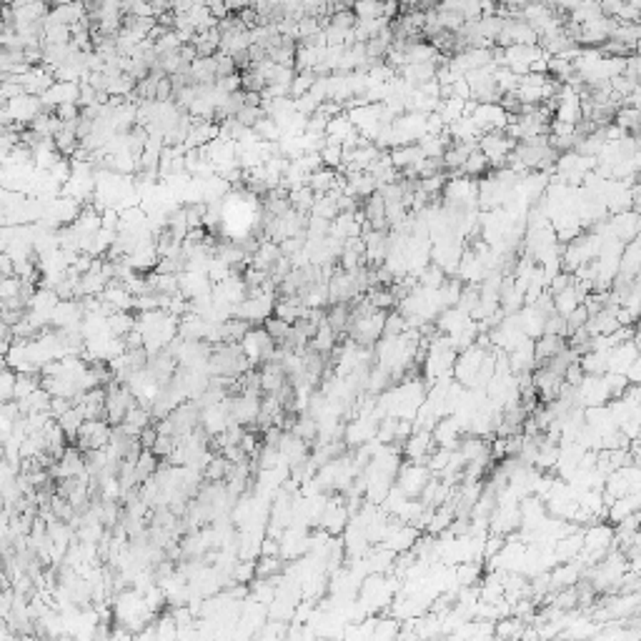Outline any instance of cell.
I'll return each instance as SVG.
<instances>
[{"mask_svg": "<svg viewBox=\"0 0 641 641\" xmlns=\"http://www.w3.org/2000/svg\"><path fill=\"white\" fill-rule=\"evenodd\" d=\"M431 479H436V476L431 474L426 466L408 464V461H406V464H401L399 474H396V484H394V486L399 488V491L403 493L406 498H418Z\"/></svg>", "mask_w": 641, "mask_h": 641, "instance_id": "obj_1", "label": "cell"}, {"mask_svg": "<svg viewBox=\"0 0 641 641\" xmlns=\"http://www.w3.org/2000/svg\"><path fill=\"white\" fill-rule=\"evenodd\" d=\"M471 120L476 123L481 136H486V133H504V128L509 126V115L504 113V108L498 103H476Z\"/></svg>", "mask_w": 641, "mask_h": 641, "instance_id": "obj_2", "label": "cell"}, {"mask_svg": "<svg viewBox=\"0 0 641 641\" xmlns=\"http://www.w3.org/2000/svg\"><path fill=\"white\" fill-rule=\"evenodd\" d=\"M434 448H436V443H434V439H431L429 431H413V434L401 443V451H403V456L408 458V464H418V466H426V461H429Z\"/></svg>", "mask_w": 641, "mask_h": 641, "instance_id": "obj_3", "label": "cell"}, {"mask_svg": "<svg viewBox=\"0 0 641 641\" xmlns=\"http://www.w3.org/2000/svg\"><path fill=\"white\" fill-rule=\"evenodd\" d=\"M607 224H609V233H611V238L626 246V243L636 240V233H639V213L636 211L616 213V216L609 218Z\"/></svg>", "mask_w": 641, "mask_h": 641, "instance_id": "obj_4", "label": "cell"}, {"mask_svg": "<svg viewBox=\"0 0 641 641\" xmlns=\"http://www.w3.org/2000/svg\"><path fill=\"white\" fill-rule=\"evenodd\" d=\"M639 358V349H636V341H626V344H619L614 349H609L607 356V373H621L624 376L626 368Z\"/></svg>", "mask_w": 641, "mask_h": 641, "instance_id": "obj_5", "label": "cell"}, {"mask_svg": "<svg viewBox=\"0 0 641 641\" xmlns=\"http://www.w3.org/2000/svg\"><path fill=\"white\" fill-rule=\"evenodd\" d=\"M418 541V531L413 526H399L394 533H389V536L381 541V546L389 551H394V554H403V551H411L413 544Z\"/></svg>", "mask_w": 641, "mask_h": 641, "instance_id": "obj_6", "label": "cell"}, {"mask_svg": "<svg viewBox=\"0 0 641 641\" xmlns=\"http://www.w3.org/2000/svg\"><path fill=\"white\" fill-rule=\"evenodd\" d=\"M639 504H641L639 493H629V496L616 498V501H611V504L607 506V519L611 521V526H616L619 521H624L626 516L639 514Z\"/></svg>", "mask_w": 641, "mask_h": 641, "instance_id": "obj_7", "label": "cell"}, {"mask_svg": "<svg viewBox=\"0 0 641 641\" xmlns=\"http://www.w3.org/2000/svg\"><path fill=\"white\" fill-rule=\"evenodd\" d=\"M354 131H356V128L351 126L349 115H346V113L336 115V118H331V120H328V126H326V143L341 145V143H344L346 138H349Z\"/></svg>", "mask_w": 641, "mask_h": 641, "instance_id": "obj_8", "label": "cell"}, {"mask_svg": "<svg viewBox=\"0 0 641 641\" xmlns=\"http://www.w3.org/2000/svg\"><path fill=\"white\" fill-rule=\"evenodd\" d=\"M389 158H391V166H394L396 171H403V168L416 166L418 160H424V155H421L418 145L413 143V145H401V148L389 150Z\"/></svg>", "mask_w": 641, "mask_h": 641, "instance_id": "obj_9", "label": "cell"}, {"mask_svg": "<svg viewBox=\"0 0 641 641\" xmlns=\"http://www.w3.org/2000/svg\"><path fill=\"white\" fill-rule=\"evenodd\" d=\"M607 356L609 351H586L578 358V366H581L584 376H604L607 373Z\"/></svg>", "mask_w": 641, "mask_h": 641, "instance_id": "obj_10", "label": "cell"}, {"mask_svg": "<svg viewBox=\"0 0 641 641\" xmlns=\"http://www.w3.org/2000/svg\"><path fill=\"white\" fill-rule=\"evenodd\" d=\"M336 178H338L336 171H331V168H320V171L309 176V188L313 190L316 195H326L336 188Z\"/></svg>", "mask_w": 641, "mask_h": 641, "instance_id": "obj_11", "label": "cell"}, {"mask_svg": "<svg viewBox=\"0 0 641 641\" xmlns=\"http://www.w3.org/2000/svg\"><path fill=\"white\" fill-rule=\"evenodd\" d=\"M453 576H456V586L458 589H469V586H476L481 578V564H474V561H464V564H456L453 566Z\"/></svg>", "mask_w": 641, "mask_h": 641, "instance_id": "obj_12", "label": "cell"}, {"mask_svg": "<svg viewBox=\"0 0 641 641\" xmlns=\"http://www.w3.org/2000/svg\"><path fill=\"white\" fill-rule=\"evenodd\" d=\"M311 351H316V354L320 356H328L333 349H336V333L331 331V328L323 323V326H318V331H316V336L311 338Z\"/></svg>", "mask_w": 641, "mask_h": 641, "instance_id": "obj_13", "label": "cell"}, {"mask_svg": "<svg viewBox=\"0 0 641 641\" xmlns=\"http://www.w3.org/2000/svg\"><path fill=\"white\" fill-rule=\"evenodd\" d=\"M554 298V313H559V316H564L566 318L569 313H571L576 306H581V301H578V296H576V291H574V286H569L566 291H561V293H556V296H551Z\"/></svg>", "mask_w": 641, "mask_h": 641, "instance_id": "obj_14", "label": "cell"}, {"mask_svg": "<svg viewBox=\"0 0 641 641\" xmlns=\"http://www.w3.org/2000/svg\"><path fill=\"white\" fill-rule=\"evenodd\" d=\"M416 278L421 280L418 286H421V288H429V291H439V288L448 280V278H446V273H443V271H441L439 266H434V264L426 266V268L421 271V273H418Z\"/></svg>", "mask_w": 641, "mask_h": 641, "instance_id": "obj_15", "label": "cell"}, {"mask_svg": "<svg viewBox=\"0 0 641 641\" xmlns=\"http://www.w3.org/2000/svg\"><path fill=\"white\" fill-rule=\"evenodd\" d=\"M316 193L306 186V188H298L288 193V206L293 208L296 213H311V206H313Z\"/></svg>", "mask_w": 641, "mask_h": 641, "instance_id": "obj_16", "label": "cell"}, {"mask_svg": "<svg viewBox=\"0 0 641 641\" xmlns=\"http://www.w3.org/2000/svg\"><path fill=\"white\" fill-rule=\"evenodd\" d=\"M486 168H488L486 155L481 153V150H474V153L466 158L464 168H461V176H466V178H481L484 173H486Z\"/></svg>", "mask_w": 641, "mask_h": 641, "instance_id": "obj_17", "label": "cell"}, {"mask_svg": "<svg viewBox=\"0 0 641 641\" xmlns=\"http://www.w3.org/2000/svg\"><path fill=\"white\" fill-rule=\"evenodd\" d=\"M356 20H376V18H384V3H368V0H361L354 8Z\"/></svg>", "mask_w": 641, "mask_h": 641, "instance_id": "obj_18", "label": "cell"}, {"mask_svg": "<svg viewBox=\"0 0 641 641\" xmlns=\"http://www.w3.org/2000/svg\"><path fill=\"white\" fill-rule=\"evenodd\" d=\"M318 155H320V163H323V168H331V171H338V168H341V163H344V148H341V145L326 143Z\"/></svg>", "mask_w": 641, "mask_h": 641, "instance_id": "obj_19", "label": "cell"}, {"mask_svg": "<svg viewBox=\"0 0 641 641\" xmlns=\"http://www.w3.org/2000/svg\"><path fill=\"white\" fill-rule=\"evenodd\" d=\"M316 78L318 75L313 73V70H306V73H298L296 78L291 80V98H301L306 96V93L311 91V86L316 83Z\"/></svg>", "mask_w": 641, "mask_h": 641, "instance_id": "obj_20", "label": "cell"}, {"mask_svg": "<svg viewBox=\"0 0 641 641\" xmlns=\"http://www.w3.org/2000/svg\"><path fill=\"white\" fill-rule=\"evenodd\" d=\"M446 181H448L446 173H436V176L424 178V181H418V190H424V193L429 195V198H434L436 193H441V190H443Z\"/></svg>", "mask_w": 641, "mask_h": 641, "instance_id": "obj_21", "label": "cell"}, {"mask_svg": "<svg viewBox=\"0 0 641 641\" xmlns=\"http://www.w3.org/2000/svg\"><path fill=\"white\" fill-rule=\"evenodd\" d=\"M403 331H406V320H403V316H399V313L386 316V323H384V336L386 338H396V336H401Z\"/></svg>", "mask_w": 641, "mask_h": 641, "instance_id": "obj_22", "label": "cell"}, {"mask_svg": "<svg viewBox=\"0 0 641 641\" xmlns=\"http://www.w3.org/2000/svg\"><path fill=\"white\" fill-rule=\"evenodd\" d=\"M261 118H266L264 110H261V108H251V105H243V108H240V113L235 115V120H238L243 128H253Z\"/></svg>", "mask_w": 641, "mask_h": 641, "instance_id": "obj_23", "label": "cell"}, {"mask_svg": "<svg viewBox=\"0 0 641 641\" xmlns=\"http://www.w3.org/2000/svg\"><path fill=\"white\" fill-rule=\"evenodd\" d=\"M506 538L498 536V533H486V541H484V559H493L498 551L504 549Z\"/></svg>", "mask_w": 641, "mask_h": 641, "instance_id": "obj_24", "label": "cell"}, {"mask_svg": "<svg viewBox=\"0 0 641 641\" xmlns=\"http://www.w3.org/2000/svg\"><path fill=\"white\" fill-rule=\"evenodd\" d=\"M586 318H589V313H586L584 306H576V309L571 311V313L566 316V328H569V336H571L576 328H581L586 323Z\"/></svg>", "mask_w": 641, "mask_h": 641, "instance_id": "obj_25", "label": "cell"}, {"mask_svg": "<svg viewBox=\"0 0 641 641\" xmlns=\"http://www.w3.org/2000/svg\"><path fill=\"white\" fill-rule=\"evenodd\" d=\"M581 378H584V371H581V366H578V361H576V363H571V366L566 368V373H564V384L576 389V386L581 384Z\"/></svg>", "mask_w": 641, "mask_h": 641, "instance_id": "obj_26", "label": "cell"}, {"mask_svg": "<svg viewBox=\"0 0 641 641\" xmlns=\"http://www.w3.org/2000/svg\"><path fill=\"white\" fill-rule=\"evenodd\" d=\"M624 378L629 381V386H639V381H641V358H636L634 363L626 368Z\"/></svg>", "mask_w": 641, "mask_h": 641, "instance_id": "obj_27", "label": "cell"}]
</instances>
